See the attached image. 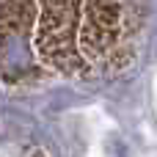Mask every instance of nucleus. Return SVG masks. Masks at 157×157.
<instances>
[{
	"label": "nucleus",
	"instance_id": "obj_2",
	"mask_svg": "<svg viewBox=\"0 0 157 157\" xmlns=\"http://www.w3.org/2000/svg\"><path fill=\"white\" fill-rule=\"evenodd\" d=\"M0 157H50L36 138L0 113Z\"/></svg>",
	"mask_w": 157,
	"mask_h": 157
},
{
	"label": "nucleus",
	"instance_id": "obj_1",
	"mask_svg": "<svg viewBox=\"0 0 157 157\" xmlns=\"http://www.w3.org/2000/svg\"><path fill=\"white\" fill-rule=\"evenodd\" d=\"M135 39V0H6L3 44L61 75L121 63Z\"/></svg>",
	"mask_w": 157,
	"mask_h": 157
}]
</instances>
